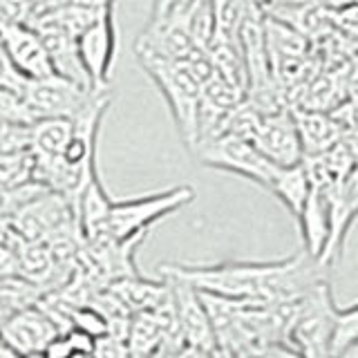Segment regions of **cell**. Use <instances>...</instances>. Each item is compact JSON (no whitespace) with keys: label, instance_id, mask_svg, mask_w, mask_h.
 Listing matches in <instances>:
<instances>
[{"label":"cell","instance_id":"6da1fadb","mask_svg":"<svg viewBox=\"0 0 358 358\" xmlns=\"http://www.w3.org/2000/svg\"><path fill=\"white\" fill-rule=\"evenodd\" d=\"M164 275L182 278L199 291L231 300L278 305L305 296L322 280L327 264L307 251L275 262H220V264H164Z\"/></svg>","mask_w":358,"mask_h":358},{"label":"cell","instance_id":"7a4b0ae2","mask_svg":"<svg viewBox=\"0 0 358 358\" xmlns=\"http://www.w3.org/2000/svg\"><path fill=\"white\" fill-rule=\"evenodd\" d=\"M134 54H137L145 74L152 78L157 90L166 99L179 137L188 150H193V145L197 143V115L201 103V83L197 81V76L190 72L186 63L166 59V56L148 50H134Z\"/></svg>","mask_w":358,"mask_h":358},{"label":"cell","instance_id":"3957f363","mask_svg":"<svg viewBox=\"0 0 358 358\" xmlns=\"http://www.w3.org/2000/svg\"><path fill=\"white\" fill-rule=\"evenodd\" d=\"M193 199H195V190L188 184L166 188L162 193H152L145 197L112 199L103 240L87 242V244H106V242H121V240L137 238V235L148 231L157 220L182 210Z\"/></svg>","mask_w":358,"mask_h":358},{"label":"cell","instance_id":"277c9868","mask_svg":"<svg viewBox=\"0 0 358 358\" xmlns=\"http://www.w3.org/2000/svg\"><path fill=\"white\" fill-rule=\"evenodd\" d=\"M338 307L334 305L331 289L322 280L296 300V316L287 341L305 358H334V331Z\"/></svg>","mask_w":358,"mask_h":358},{"label":"cell","instance_id":"5b68a950","mask_svg":"<svg viewBox=\"0 0 358 358\" xmlns=\"http://www.w3.org/2000/svg\"><path fill=\"white\" fill-rule=\"evenodd\" d=\"M193 155L204 166L251 179L264 190H271L275 175L282 168L264 157L253 141L242 139L238 134H222L217 139L201 143L193 150Z\"/></svg>","mask_w":358,"mask_h":358},{"label":"cell","instance_id":"8992f818","mask_svg":"<svg viewBox=\"0 0 358 358\" xmlns=\"http://www.w3.org/2000/svg\"><path fill=\"white\" fill-rule=\"evenodd\" d=\"M108 90H94L78 85L74 81L59 74L45 76V78H29L22 96L27 99L34 115L41 119L48 117H70L76 119L81 112H85L94 103L96 96Z\"/></svg>","mask_w":358,"mask_h":358},{"label":"cell","instance_id":"52a82bcc","mask_svg":"<svg viewBox=\"0 0 358 358\" xmlns=\"http://www.w3.org/2000/svg\"><path fill=\"white\" fill-rule=\"evenodd\" d=\"M78 52L87 67V74L92 78L96 90H108L112 83L117 63V25L115 9L103 11L81 36L76 38Z\"/></svg>","mask_w":358,"mask_h":358},{"label":"cell","instance_id":"ba28073f","mask_svg":"<svg viewBox=\"0 0 358 358\" xmlns=\"http://www.w3.org/2000/svg\"><path fill=\"white\" fill-rule=\"evenodd\" d=\"M166 278L171 280V285H173L175 320L186 343L193 347V350L213 352L217 347V334L208 316V309L204 305V298H201V291L182 278H171V275H166Z\"/></svg>","mask_w":358,"mask_h":358},{"label":"cell","instance_id":"9c48e42d","mask_svg":"<svg viewBox=\"0 0 358 358\" xmlns=\"http://www.w3.org/2000/svg\"><path fill=\"white\" fill-rule=\"evenodd\" d=\"M0 34H3V56H7L25 76L45 78L56 74L48 45L36 27H31L29 22L0 18Z\"/></svg>","mask_w":358,"mask_h":358},{"label":"cell","instance_id":"30bf717a","mask_svg":"<svg viewBox=\"0 0 358 358\" xmlns=\"http://www.w3.org/2000/svg\"><path fill=\"white\" fill-rule=\"evenodd\" d=\"M134 50H148L166 59H173L179 63H195L197 59L206 54L204 48L193 41V36L186 31V27L179 22L177 16H164V18H152L143 31L134 41Z\"/></svg>","mask_w":358,"mask_h":358},{"label":"cell","instance_id":"8fae6325","mask_svg":"<svg viewBox=\"0 0 358 358\" xmlns=\"http://www.w3.org/2000/svg\"><path fill=\"white\" fill-rule=\"evenodd\" d=\"M253 143L278 166H296L305 162V148L291 108L262 117Z\"/></svg>","mask_w":358,"mask_h":358},{"label":"cell","instance_id":"7c38bea8","mask_svg":"<svg viewBox=\"0 0 358 358\" xmlns=\"http://www.w3.org/2000/svg\"><path fill=\"white\" fill-rule=\"evenodd\" d=\"M61 334L63 331L59 322L52 318V313L43 305L22 309L3 320V343L16 347L22 354L45 352L50 343Z\"/></svg>","mask_w":358,"mask_h":358},{"label":"cell","instance_id":"4fadbf2b","mask_svg":"<svg viewBox=\"0 0 358 358\" xmlns=\"http://www.w3.org/2000/svg\"><path fill=\"white\" fill-rule=\"evenodd\" d=\"M31 27H36L41 31L45 45H48V52H50V59H52L56 74L70 78V81H74L78 85L94 87L92 78L87 74V67L81 59V52H78V43L72 34H67L54 25H45V22H36V25H31Z\"/></svg>","mask_w":358,"mask_h":358},{"label":"cell","instance_id":"5bb4252c","mask_svg":"<svg viewBox=\"0 0 358 358\" xmlns=\"http://www.w3.org/2000/svg\"><path fill=\"white\" fill-rule=\"evenodd\" d=\"M291 110H294V117L298 123L305 157L329 152L338 143H343V126L334 117V112L309 110V108H291Z\"/></svg>","mask_w":358,"mask_h":358},{"label":"cell","instance_id":"9a60e30c","mask_svg":"<svg viewBox=\"0 0 358 358\" xmlns=\"http://www.w3.org/2000/svg\"><path fill=\"white\" fill-rule=\"evenodd\" d=\"M268 193H273L282 204L291 210L296 220L302 215L309 193H311V177L305 162L296 166H282L275 175V182Z\"/></svg>","mask_w":358,"mask_h":358},{"label":"cell","instance_id":"2e32d148","mask_svg":"<svg viewBox=\"0 0 358 358\" xmlns=\"http://www.w3.org/2000/svg\"><path fill=\"white\" fill-rule=\"evenodd\" d=\"M74 134V119L48 117L31 123V150L38 157H61Z\"/></svg>","mask_w":358,"mask_h":358},{"label":"cell","instance_id":"e0dca14e","mask_svg":"<svg viewBox=\"0 0 358 358\" xmlns=\"http://www.w3.org/2000/svg\"><path fill=\"white\" fill-rule=\"evenodd\" d=\"M173 16L179 18V22L193 36V41L204 50L210 48L213 41L220 34V22L213 0H190L182 11H177Z\"/></svg>","mask_w":358,"mask_h":358},{"label":"cell","instance_id":"ac0fdd59","mask_svg":"<svg viewBox=\"0 0 358 358\" xmlns=\"http://www.w3.org/2000/svg\"><path fill=\"white\" fill-rule=\"evenodd\" d=\"M50 296V291L43 285L34 282V280H27L22 275H7L3 278V320H7L9 316L36 307L41 302Z\"/></svg>","mask_w":358,"mask_h":358},{"label":"cell","instance_id":"d6986e66","mask_svg":"<svg viewBox=\"0 0 358 358\" xmlns=\"http://www.w3.org/2000/svg\"><path fill=\"white\" fill-rule=\"evenodd\" d=\"M36 162L38 155L31 148L0 155V184H3V190L31 182L34 173H36Z\"/></svg>","mask_w":358,"mask_h":358},{"label":"cell","instance_id":"ffe728a7","mask_svg":"<svg viewBox=\"0 0 358 358\" xmlns=\"http://www.w3.org/2000/svg\"><path fill=\"white\" fill-rule=\"evenodd\" d=\"M358 345V302L347 309H338L334 331V358H345Z\"/></svg>","mask_w":358,"mask_h":358},{"label":"cell","instance_id":"44dd1931","mask_svg":"<svg viewBox=\"0 0 358 358\" xmlns=\"http://www.w3.org/2000/svg\"><path fill=\"white\" fill-rule=\"evenodd\" d=\"M70 320H72V327H78L87 334H92L94 338H103V336L110 334V322L108 316H103L99 309L90 307V305H78L70 309Z\"/></svg>","mask_w":358,"mask_h":358},{"label":"cell","instance_id":"7402d4cb","mask_svg":"<svg viewBox=\"0 0 358 358\" xmlns=\"http://www.w3.org/2000/svg\"><path fill=\"white\" fill-rule=\"evenodd\" d=\"M0 11L3 20L11 22H29L36 14V3L34 0H0Z\"/></svg>","mask_w":358,"mask_h":358},{"label":"cell","instance_id":"603a6c76","mask_svg":"<svg viewBox=\"0 0 358 358\" xmlns=\"http://www.w3.org/2000/svg\"><path fill=\"white\" fill-rule=\"evenodd\" d=\"M190 0H152V18L173 16L177 11H182Z\"/></svg>","mask_w":358,"mask_h":358},{"label":"cell","instance_id":"cb8c5ba5","mask_svg":"<svg viewBox=\"0 0 358 358\" xmlns=\"http://www.w3.org/2000/svg\"><path fill=\"white\" fill-rule=\"evenodd\" d=\"M45 354H48L50 358H70L74 354V350H72L70 341H67V336L61 334V336H56V338L50 343V347L45 350Z\"/></svg>","mask_w":358,"mask_h":358},{"label":"cell","instance_id":"d4e9b609","mask_svg":"<svg viewBox=\"0 0 358 358\" xmlns=\"http://www.w3.org/2000/svg\"><path fill=\"white\" fill-rule=\"evenodd\" d=\"M257 358H305V356H302L298 350H289V347L280 345V343H271L264 347Z\"/></svg>","mask_w":358,"mask_h":358},{"label":"cell","instance_id":"484cf974","mask_svg":"<svg viewBox=\"0 0 358 358\" xmlns=\"http://www.w3.org/2000/svg\"><path fill=\"white\" fill-rule=\"evenodd\" d=\"M74 5H81L94 11H106V9H115V0H72Z\"/></svg>","mask_w":358,"mask_h":358},{"label":"cell","instance_id":"4316f807","mask_svg":"<svg viewBox=\"0 0 358 358\" xmlns=\"http://www.w3.org/2000/svg\"><path fill=\"white\" fill-rule=\"evenodd\" d=\"M318 3H320L322 7H327L329 11H341V9H345V7L354 5L356 0H318Z\"/></svg>","mask_w":358,"mask_h":358},{"label":"cell","instance_id":"83f0119b","mask_svg":"<svg viewBox=\"0 0 358 358\" xmlns=\"http://www.w3.org/2000/svg\"><path fill=\"white\" fill-rule=\"evenodd\" d=\"M0 358H25V354L18 352L16 347H11V345L3 343V352H0Z\"/></svg>","mask_w":358,"mask_h":358},{"label":"cell","instance_id":"f1b7e54d","mask_svg":"<svg viewBox=\"0 0 358 358\" xmlns=\"http://www.w3.org/2000/svg\"><path fill=\"white\" fill-rule=\"evenodd\" d=\"M25 358H50L45 352H34V354H25Z\"/></svg>","mask_w":358,"mask_h":358}]
</instances>
